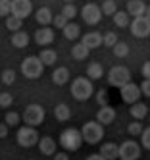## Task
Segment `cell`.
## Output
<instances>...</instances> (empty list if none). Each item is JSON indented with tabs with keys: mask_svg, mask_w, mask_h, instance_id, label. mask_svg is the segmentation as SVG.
I'll list each match as a JSON object with an SVG mask.
<instances>
[{
	"mask_svg": "<svg viewBox=\"0 0 150 160\" xmlns=\"http://www.w3.org/2000/svg\"><path fill=\"white\" fill-rule=\"evenodd\" d=\"M94 93V87H92V81L89 77H75L73 83H71V95L75 100L83 102V100H89Z\"/></svg>",
	"mask_w": 150,
	"mask_h": 160,
	"instance_id": "obj_1",
	"label": "cell"
},
{
	"mask_svg": "<svg viewBox=\"0 0 150 160\" xmlns=\"http://www.w3.org/2000/svg\"><path fill=\"white\" fill-rule=\"evenodd\" d=\"M81 137H83L85 143L96 145V143H100V139L104 137V125H100L96 120H94V122L89 120L83 128H81Z\"/></svg>",
	"mask_w": 150,
	"mask_h": 160,
	"instance_id": "obj_2",
	"label": "cell"
},
{
	"mask_svg": "<svg viewBox=\"0 0 150 160\" xmlns=\"http://www.w3.org/2000/svg\"><path fill=\"white\" fill-rule=\"evenodd\" d=\"M60 145L64 147V151H79L83 145V137L81 131L75 128H67L60 133Z\"/></svg>",
	"mask_w": 150,
	"mask_h": 160,
	"instance_id": "obj_3",
	"label": "cell"
},
{
	"mask_svg": "<svg viewBox=\"0 0 150 160\" xmlns=\"http://www.w3.org/2000/svg\"><path fill=\"white\" fill-rule=\"evenodd\" d=\"M44 116H46V112L41 104H27V108L21 114V120L25 122V125L37 128V125H41L44 122Z\"/></svg>",
	"mask_w": 150,
	"mask_h": 160,
	"instance_id": "obj_4",
	"label": "cell"
},
{
	"mask_svg": "<svg viewBox=\"0 0 150 160\" xmlns=\"http://www.w3.org/2000/svg\"><path fill=\"white\" fill-rule=\"evenodd\" d=\"M42 70H44V66L39 60V56H27L21 62V73L27 79H39L42 75Z\"/></svg>",
	"mask_w": 150,
	"mask_h": 160,
	"instance_id": "obj_5",
	"label": "cell"
},
{
	"mask_svg": "<svg viewBox=\"0 0 150 160\" xmlns=\"http://www.w3.org/2000/svg\"><path fill=\"white\" fill-rule=\"evenodd\" d=\"M16 139H17V145H19V147L31 148V147L37 145V141H39V131H37V128H31V125H23V128L17 129Z\"/></svg>",
	"mask_w": 150,
	"mask_h": 160,
	"instance_id": "obj_6",
	"label": "cell"
},
{
	"mask_svg": "<svg viewBox=\"0 0 150 160\" xmlns=\"http://www.w3.org/2000/svg\"><path fill=\"white\" fill-rule=\"evenodd\" d=\"M129 29H131L133 37L144 39L150 35V19L146 16H137V18H133V21H129Z\"/></svg>",
	"mask_w": 150,
	"mask_h": 160,
	"instance_id": "obj_7",
	"label": "cell"
},
{
	"mask_svg": "<svg viewBox=\"0 0 150 160\" xmlns=\"http://www.w3.org/2000/svg\"><path fill=\"white\" fill-rule=\"evenodd\" d=\"M108 81L114 87H123L125 83L131 81V72L127 70L125 66H114L108 72Z\"/></svg>",
	"mask_w": 150,
	"mask_h": 160,
	"instance_id": "obj_8",
	"label": "cell"
},
{
	"mask_svg": "<svg viewBox=\"0 0 150 160\" xmlns=\"http://www.w3.org/2000/svg\"><path fill=\"white\" fill-rule=\"evenodd\" d=\"M141 158V145L133 139H127L119 145V160H138Z\"/></svg>",
	"mask_w": 150,
	"mask_h": 160,
	"instance_id": "obj_9",
	"label": "cell"
},
{
	"mask_svg": "<svg viewBox=\"0 0 150 160\" xmlns=\"http://www.w3.org/2000/svg\"><path fill=\"white\" fill-rule=\"evenodd\" d=\"M81 18H83V21L87 25H96L98 21L102 19V12H100V6H96L94 2H89L83 6V10H81Z\"/></svg>",
	"mask_w": 150,
	"mask_h": 160,
	"instance_id": "obj_10",
	"label": "cell"
},
{
	"mask_svg": "<svg viewBox=\"0 0 150 160\" xmlns=\"http://www.w3.org/2000/svg\"><path fill=\"white\" fill-rule=\"evenodd\" d=\"M119 95H121V100L125 104H133V102H138V98H141V89H138L137 83L129 81L123 87H119Z\"/></svg>",
	"mask_w": 150,
	"mask_h": 160,
	"instance_id": "obj_11",
	"label": "cell"
},
{
	"mask_svg": "<svg viewBox=\"0 0 150 160\" xmlns=\"http://www.w3.org/2000/svg\"><path fill=\"white\" fill-rule=\"evenodd\" d=\"M31 12H33L31 0H12V8H10L12 16H16L19 19H25L27 16H31Z\"/></svg>",
	"mask_w": 150,
	"mask_h": 160,
	"instance_id": "obj_12",
	"label": "cell"
},
{
	"mask_svg": "<svg viewBox=\"0 0 150 160\" xmlns=\"http://www.w3.org/2000/svg\"><path fill=\"white\" fill-rule=\"evenodd\" d=\"M35 41H37L39 47H48V44L54 42V31L46 25V27H41L37 33H35Z\"/></svg>",
	"mask_w": 150,
	"mask_h": 160,
	"instance_id": "obj_13",
	"label": "cell"
},
{
	"mask_svg": "<svg viewBox=\"0 0 150 160\" xmlns=\"http://www.w3.org/2000/svg\"><path fill=\"white\" fill-rule=\"evenodd\" d=\"M98 154L104 160H118L119 158V145H115V143H102Z\"/></svg>",
	"mask_w": 150,
	"mask_h": 160,
	"instance_id": "obj_14",
	"label": "cell"
},
{
	"mask_svg": "<svg viewBox=\"0 0 150 160\" xmlns=\"http://www.w3.org/2000/svg\"><path fill=\"white\" fill-rule=\"evenodd\" d=\"M114 120H115V110H114L110 104L98 108V112H96V122H98L100 125H108V123H112Z\"/></svg>",
	"mask_w": 150,
	"mask_h": 160,
	"instance_id": "obj_15",
	"label": "cell"
},
{
	"mask_svg": "<svg viewBox=\"0 0 150 160\" xmlns=\"http://www.w3.org/2000/svg\"><path fill=\"white\" fill-rule=\"evenodd\" d=\"M37 145H39L41 154L50 156V154H54V152H56V141L52 139V137H39Z\"/></svg>",
	"mask_w": 150,
	"mask_h": 160,
	"instance_id": "obj_16",
	"label": "cell"
},
{
	"mask_svg": "<svg viewBox=\"0 0 150 160\" xmlns=\"http://www.w3.org/2000/svg\"><path fill=\"white\" fill-rule=\"evenodd\" d=\"M81 42H83L89 50H90V48H98L100 44H102V35H100V33H96V31L85 33L83 39H81Z\"/></svg>",
	"mask_w": 150,
	"mask_h": 160,
	"instance_id": "obj_17",
	"label": "cell"
},
{
	"mask_svg": "<svg viewBox=\"0 0 150 160\" xmlns=\"http://www.w3.org/2000/svg\"><path fill=\"white\" fill-rule=\"evenodd\" d=\"M144 10H146V4L143 0H129L125 12L129 16H133V18H137V16H144Z\"/></svg>",
	"mask_w": 150,
	"mask_h": 160,
	"instance_id": "obj_18",
	"label": "cell"
},
{
	"mask_svg": "<svg viewBox=\"0 0 150 160\" xmlns=\"http://www.w3.org/2000/svg\"><path fill=\"white\" fill-rule=\"evenodd\" d=\"M129 114L135 118V120H144L146 118V114H148V106L144 104V102H133L131 108H129Z\"/></svg>",
	"mask_w": 150,
	"mask_h": 160,
	"instance_id": "obj_19",
	"label": "cell"
},
{
	"mask_svg": "<svg viewBox=\"0 0 150 160\" xmlns=\"http://www.w3.org/2000/svg\"><path fill=\"white\" fill-rule=\"evenodd\" d=\"M54 118L58 122H67L69 118H71V108H69L67 104H64V102L56 104L54 106Z\"/></svg>",
	"mask_w": 150,
	"mask_h": 160,
	"instance_id": "obj_20",
	"label": "cell"
},
{
	"mask_svg": "<svg viewBox=\"0 0 150 160\" xmlns=\"http://www.w3.org/2000/svg\"><path fill=\"white\" fill-rule=\"evenodd\" d=\"M35 19H37L42 27L50 25V23H52V12H50V8H46V6L39 8V10H37V14H35Z\"/></svg>",
	"mask_w": 150,
	"mask_h": 160,
	"instance_id": "obj_21",
	"label": "cell"
},
{
	"mask_svg": "<svg viewBox=\"0 0 150 160\" xmlns=\"http://www.w3.org/2000/svg\"><path fill=\"white\" fill-rule=\"evenodd\" d=\"M12 44H14L16 48H25L29 44V35L25 31H14V35H12Z\"/></svg>",
	"mask_w": 150,
	"mask_h": 160,
	"instance_id": "obj_22",
	"label": "cell"
},
{
	"mask_svg": "<svg viewBox=\"0 0 150 160\" xmlns=\"http://www.w3.org/2000/svg\"><path fill=\"white\" fill-rule=\"evenodd\" d=\"M39 60L42 62V66H54L56 60H58V54L52 48H42L41 54H39Z\"/></svg>",
	"mask_w": 150,
	"mask_h": 160,
	"instance_id": "obj_23",
	"label": "cell"
},
{
	"mask_svg": "<svg viewBox=\"0 0 150 160\" xmlns=\"http://www.w3.org/2000/svg\"><path fill=\"white\" fill-rule=\"evenodd\" d=\"M52 81L54 85H65L69 81V70L67 68H58L52 72Z\"/></svg>",
	"mask_w": 150,
	"mask_h": 160,
	"instance_id": "obj_24",
	"label": "cell"
},
{
	"mask_svg": "<svg viewBox=\"0 0 150 160\" xmlns=\"http://www.w3.org/2000/svg\"><path fill=\"white\" fill-rule=\"evenodd\" d=\"M104 75V68L98 64V62H90L87 66V77L90 79V81H94V79H100Z\"/></svg>",
	"mask_w": 150,
	"mask_h": 160,
	"instance_id": "obj_25",
	"label": "cell"
},
{
	"mask_svg": "<svg viewBox=\"0 0 150 160\" xmlns=\"http://www.w3.org/2000/svg\"><path fill=\"white\" fill-rule=\"evenodd\" d=\"M62 31H64V37L69 39V41H73V39H77V37L81 35V27H79L77 23H73V21H67L65 27H64Z\"/></svg>",
	"mask_w": 150,
	"mask_h": 160,
	"instance_id": "obj_26",
	"label": "cell"
},
{
	"mask_svg": "<svg viewBox=\"0 0 150 160\" xmlns=\"http://www.w3.org/2000/svg\"><path fill=\"white\" fill-rule=\"evenodd\" d=\"M71 56L75 60H85V58H89V48L85 47L83 42H77V44H73V48H71Z\"/></svg>",
	"mask_w": 150,
	"mask_h": 160,
	"instance_id": "obj_27",
	"label": "cell"
},
{
	"mask_svg": "<svg viewBox=\"0 0 150 160\" xmlns=\"http://www.w3.org/2000/svg\"><path fill=\"white\" fill-rule=\"evenodd\" d=\"M112 18H114V23L118 25V27H129V21H131L129 18H131V16L127 14V12H121V10H118V12H115Z\"/></svg>",
	"mask_w": 150,
	"mask_h": 160,
	"instance_id": "obj_28",
	"label": "cell"
},
{
	"mask_svg": "<svg viewBox=\"0 0 150 160\" xmlns=\"http://www.w3.org/2000/svg\"><path fill=\"white\" fill-rule=\"evenodd\" d=\"M100 12L104 16H114L115 12H118V4H115L114 0H104L102 6H100Z\"/></svg>",
	"mask_w": 150,
	"mask_h": 160,
	"instance_id": "obj_29",
	"label": "cell"
},
{
	"mask_svg": "<svg viewBox=\"0 0 150 160\" xmlns=\"http://www.w3.org/2000/svg\"><path fill=\"white\" fill-rule=\"evenodd\" d=\"M23 25V19L16 18V16H6V29L10 31H19Z\"/></svg>",
	"mask_w": 150,
	"mask_h": 160,
	"instance_id": "obj_30",
	"label": "cell"
},
{
	"mask_svg": "<svg viewBox=\"0 0 150 160\" xmlns=\"http://www.w3.org/2000/svg\"><path fill=\"white\" fill-rule=\"evenodd\" d=\"M112 50H114V54L118 56V58H125L127 54H129V47H127V42H121V41H118L112 47Z\"/></svg>",
	"mask_w": 150,
	"mask_h": 160,
	"instance_id": "obj_31",
	"label": "cell"
},
{
	"mask_svg": "<svg viewBox=\"0 0 150 160\" xmlns=\"http://www.w3.org/2000/svg\"><path fill=\"white\" fill-rule=\"evenodd\" d=\"M19 120H21V116L17 112H14V110H10V112H6V116H4V123L8 125H12V128H16V125H19Z\"/></svg>",
	"mask_w": 150,
	"mask_h": 160,
	"instance_id": "obj_32",
	"label": "cell"
},
{
	"mask_svg": "<svg viewBox=\"0 0 150 160\" xmlns=\"http://www.w3.org/2000/svg\"><path fill=\"white\" fill-rule=\"evenodd\" d=\"M62 16H64L67 21H71V19L77 16V8H75V4H73V2H65V6H64V10H62Z\"/></svg>",
	"mask_w": 150,
	"mask_h": 160,
	"instance_id": "obj_33",
	"label": "cell"
},
{
	"mask_svg": "<svg viewBox=\"0 0 150 160\" xmlns=\"http://www.w3.org/2000/svg\"><path fill=\"white\" fill-rule=\"evenodd\" d=\"M143 123L141 122H138V120H135V122H131L129 123V128H127V131H129V135H133V137H138V135H141L143 133Z\"/></svg>",
	"mask_w": 150,
	"mask_h": 160,
	"instance_id": "obj_34",
	"label": "cell"
},
{
	"mask_svg": "<svg viewBox=\"0 0 150 160\" xmlns=\"http://www.w3.org/2000/svg\"><path fill=\"white\" fill-rule=\"evenodd\" d=\"M12 104H14L12 93H0V108H10Z\"/></svg>",
	"mask_w": 150,
	"mask_h": 160,
	"instance_id": "obj_35",
	"label": "cell"
},
{
	"mask_svg": "<svg viewBox=\"0 0 150 160\" xmlns=\"http://www.w3.org/2000/svg\"><path fill=\"white\" fill-rule=\"evenodd\" d=\"M102 42H104V47H114L115 42H118V35L115 33H106V35H102Z\"/></svg>",
	"mask_w": 150,
	"mask_h": 160,
	"instance_id": "obj_36",
	"label": "cell"
},
{
	"mask_svg": "<svg viewBox=\"0 0 150 160\" xmlns=\"http://www.w3.org/2000/svg\"><path fill=\"white\" fill-rule=\"evenodd\" d=\"M16 81V72L14 70H4L2 72V83L4 85H12Z\"/></svg>",
	"mask_w": 150,
	"mask_h": 160,
	"instance_id": "obj_37",
	"label": "cell"
},
{
	"mask_svg": "<svg viewBox=\"0 0 150 160\" xmlns=\"http://www.w3.org/2000/svg\"><path fill=\"white\" fill-rule=\"evenodd\" d=\"M10 8H12V0H0V18L10 16Z\"/></svg>",
	"mask_w": 150,
	"mask_h": 160,
	"instance_id": "obj_38",
	"label": "cell"
},
{
	"mask_svg": "<svg viewBox=\"0 0 150 160\" xmlns=\"http://www.w3.org/2000/svg\"><path fill=\"white\" fill-rule=\"evenodd\" d=\"M138 137H141V143H143V147L150 151V128H144V129H143V133L138 135Z\"/></svg>",
	"mask_w": 150,
	"mask_h": 160,
	"instance_id": "obj_39",
	"label": "cell"
},
{
	"mask_svg": "<svg viewBox=\"0 0 150 160\" xmlns=\"http://www.w3.org/2000/svg\"><path fill=\"white\" fill-rule=\"evenodd\" d=\"M96 100H98L100 106H106V104H108V91H106V89H100L98 95H96Z\"/></svg>",
	"mask_w": 150,
	"mask_h": 160,
	"instance_id": "obj_40",
	"label": "cell"
},
{
	"mask_svg": "<svg viewBox=\"0 0 150 160\" xmlns=\"http://www.w3.org/2000/svg\"><path fill=\"white\" fill-rule=\"evenodd\" d=\"M52 23H54V27H58V29H64L65 23H67V19H65L62 14H58L56 18H52Z\"/></svg>",
	"mask_w": 150,
	"mask_h": 160,
	"instance_id": "obj_41",
	"label": "cell"
},
{
	"mask_svg": "<svg viewBox=\"0 0 150 160\" xmlns=\"http://www.w3.org/2000/svg\"><path fill=\"white\" fill-rule=\"evenodd\" d=\"M138 89H141V95H144V97L150 98V79H144V81L138 85Z\"/></svg>",
	"mask_w": 150,
	"mask_h": 160,
	"instance_id": "obj_42",
	"label": "cell"
},
{
	"mask_svg": "<svg viewBox=\"0 0 150 160\" xmlns=\"http://www.w3.org/2000/svg\"><path fill=\"white\" fill-rule=\"evenodd\" d=\"M143 77L144 79H150V60L143 64Z\"/></svg>",
	"mask_w": 150,
	"mask_h": 160,
	"instance_id": "obj_43",
	"label": "cell"
},
{
	"mask_svg": "<svg viewBox=\"0 0 150 160\" xmlns=\"http://www.w3.org/2000/svg\"><path fill=\"white\" fill-rule=\"evenodd\" d=\"M4 137H8V125L0 123V139H4Z\"/></svg>",
	"mask_w": 150,
	"mask_h": 160,
	"instance_id": "obj_44",
	"label": "cell"
},
{
	"mask_svg": "<svg viewBox=\"0 0 150 160\" xmlns=\"http://www.w3.org/2000/svg\"><path fill=\"white\" fill-rule=\"evenodd\" d=\"M54 160H69V156H67V152H54Z\"/></svg>",
	"mask_w": 150,
	"mask_h": 160,
	"instance_id": "obj_45",
	"label": "cell"
},
{
	"mask_svg": "<svg viewBox=\"0 0 150 160\" xmlns=\"http://www.w3.org/2000/svg\"><path fill=\"white\" fill-rule=\"evenodd\" d=\"M87 160H104V158H102L100 154H90V156H89Z\"/></svg>",
	"mask_w": 150,
	"mask_h": 160,
	"instance_id": "obj_46",
	"label": "cell"
},
{
	"mask_svg": "<svg viewBox=\"0 0 150 160\" xmlns=\"http://www.w3.org/2000/svg\"><path fill=\"white\" fill-rule=\"evenodd\" d=\"M144 16L150 19V6H146V10H144Z\"/></svg>",
	"mask_w": 150,
	"mask_h": 160,
	"instance_id": "obj_47",
	"label": "cell"
},
{
	"mask_svg": "<svg viewBox=\"0 0 150 160\" xmlns=\"http://www.w3.org/2000/svg\"><path fill=\"white\" fill-rule=\"evenodd\" d=\"M65 2H71V0H65Z\"/></svg>",
	"mask_w": 150,
	"mask_h": 160,
	"instance_id": "obj_48",
	"label": "cell"
}]
</instances>
